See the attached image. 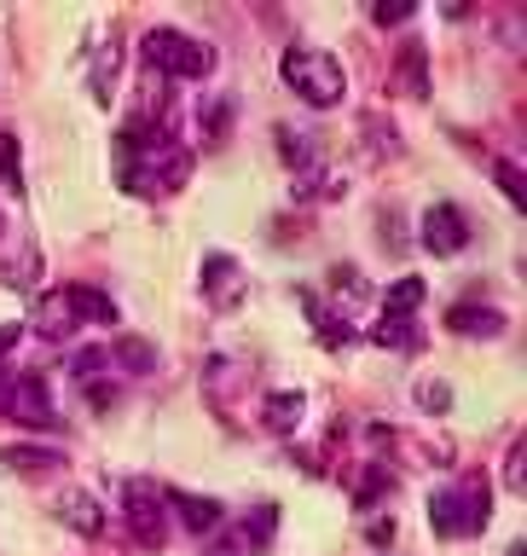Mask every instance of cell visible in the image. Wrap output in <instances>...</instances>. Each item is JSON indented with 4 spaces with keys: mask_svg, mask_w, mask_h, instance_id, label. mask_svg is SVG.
<instances>
[{
    "mask_svg": "<svg viewBox=\"0 0 527 556\" xmlns=\"http://www.w3.org/2000/svg\"><path fill=\"white\" fill-rule=\"evenodd\" d=\"M122 521H128L134 545L156 551L168 539V504H163V486L151 481H128V504H122Z\"/></svg>",
    "mask_w": 527,
    "mask_h": 556,
    "instance_id": "obj_5",
    "label": "cell"
},
{
    "mask_svg": "<svg viewBox=\"0 0 527 556\" xmlns=\"http://www.w3.org/2000/svg\"><path fill=\"white\" fill-rule=\"evenodd\" d=\"M273 533H278V510L273 504H255V516H243V539L250 545H273Z\"/></svg>",
    "mask_w": 527,
    "mask_h": 556,
    "instance_id": "obj_23",
    "label": "cell"
},
{
    "mask_svg": "<svg viewBox=\"0 0 527 556\" xmlns=\"http://www.w3.org/2000/svg\"><path fill=\"white\" fill-rule=\"evenodd\" d=\"M146 64L156 70V76H174V81H203L209 70H215V47H203L198 35L186 29H146Z\"/></svg>",
    "mask_w": 527,
    "mask_h": 556,
    "instance_id": "obj_3",
    "label": "cell"
},
{
    "mask_svg": "<svg viewBox=\"0 0 527 556\" xmlns=\"http://www.w3.org/2000/svg\"><path fill=\"white\" fill-rule=\"evenodd\" d=\"M35 273H41V255H35V243H24L17 255H0V285H7V290H29Z\"/></svg>",
    "mask_w": 527,
    "mask_h": 556,
    "instance_id": "obj_18",
    "label": "cell"
},
{
    "mask_svg": "<svg viewBox=\"0 0 527 556\" xmlns=\"http://www.w3.org/2000/svg\"><path fill=\"white\" fill-rule=\"evenodd\" d=\"M104 359L122 365V371H134V377L156 371V348H151L146 337H111V348H104Z\"/></svg>",
    "mask_w": 527,
    "mask_h": 556,
    "instance_id": "obj_15",
    "label": "cell"
},
{
    "mask_svg": "<svg viewBox=\"0 0 527 556\" xmlns=\"http://www.w3.org/2000/svg\"><path fill=\"white\" fill-rule=\"evenodd\" d=\"M0 458H7V464L17 469V476H52V469L64 464V458H59V452H52V446H7V452H0Z\"/></svg>",
    "mask_w": 527,
    "mask_h": 556,
    "instance_id": "obj_17",
    "label": "cell"
},
{
    "mask_svg": "<svg viewBox=\"0 0 527 556\" xmlns=\"http://www.w3.org/2000/svg\"><path fill=\"white\" fill-rule=\"evenodd\" d=\"M59 516H64L76 533H87V539H99V533H104V510H99V498H93V493H81V486H70V493L59 498Z\"/></svg>",
    "mask_w": 527,
    "mask_h": 556,
    "instance_id": "obj_11",
    "label": "cell"
},
{
    "mask_svg": "<svg viewBox=\"0 0 527 556\" xmlns=\"http://www.w3.org/2000/svg\"><path fill=\"white\" fill-rule=\"evenodd\" d=\"M122 151H128V191H139V198H168L191 174V151L174 146L168 134L139 128V122L122 128Z\"/></svg>",
    "mask_w": 527,
    "mask_h": 556,
    "instance_id": "obj_1",
    "label": "cell"
},
{
    "mask_svg": "<svg viewBox=\"0 0 527 556\" xmlns=\"http://www.w3.org/2000/svg\"><path fill=\"white\" fill-rule=\"evenodd\" d=\"M493 174H499L504 198H511V203H527V186H522V168H516V163H493Z\"/></svg>",
    "mask_w": 527,
    "mask_h": 556,
    "instance_id": "obj_25",
    "label": "cell"
},
{
    "mask_svg": "<svg viewBox=\"0 0 527 556\" xmlns=\"http://www.w3.org/2000/svg\"><path fill=\"white\" fill-rule=\"evenodd\" d=\"M0 394H7L12 424H24V429H59V412H52L41 377H7V389H0Z\"/></svg>",
    "mask_w": 527,
    "mask_h": 556,
    "instance_id": "obj_7",
    "label": "cell"
},
{
    "mask_svg": "<svg viewBox=\"0 0 527 556\" xmlns=\"http://www.w3.org/2000/svg\"><path fill=\"white\" fill-rule=\"evenodd\" d=\"M209 556H238V551H233V545H215V551H209Z\"/></svg>",
    "mask_w": 527,
    "mask_h": 556,
    "instance_id": "obj_28",
    "label": "cell"
},
{
    "mask_svg": "<svg viewBox=\"0 0 527 556\" xmlns=\"http://www.w3.org/2000/svg\"><path fill=\"white\" fill-rule=\"evenodd\" d=\"M302 412H308V400L296 389H278V394L261 400V424H267L273 434H290L296 424H302Z\"/></svg>",
    "mask_w": 527,
    "mask_h": 556,
    "instance_id": "obj_14",
    "label": "cell"
},
{
    "mask_svg": "<svg viewBox=\"0 0 527 556\" xmlns=\"http://www.w3.org/2000/svg\"><path fill=\"white\" fill-rule=\"evenodd\" d=\"M163 504H174V510H180V521H186L191 533L221 528V504H215V498H198V493H180V486H168Z\"/></svg>",
    "mask_w": 527,
    "mask_h": 556,
    "instance_id": "obj_13",
    "label": "cell"
},
{
    "mask_svg": "<svg viewBox=\"0 0 527 556\" xmlns=\"http://www.w3.org/2000/svg\"><path fill=\"white\" fill-rule=\"evenodd\" d=\"M429 528L441 539H469L487 528V481H459V486H441L429 498Z\"/></svg>",
    "mask_w": 527,
    "mask_h": 556,
    "instance_id": "obj_4",
    "label": "cell"
},
{
    "mask_svg": "<svg viewBox=\"0 0 527 556\" xmlns=\"http://www.w3.org/2000/svg\"><path fill=\"white\" fill-rule=\"evenodd\" d=\"M243 290H250V278H243V267L233 255H203V295H209V307H238Z\"/></svg>",
    "mask_w": 527,
    "mask_h": 556,
    "instance_id": "obj_8",
    "label": "cell"
},
{
    "mask_svg": "<svg viewBox=\"0 0 527 556\" xmlns=\"http://www.w3.org/2000/svg\"><path fill=\"white\" fill-rule=\"evenodd\" d=\"M64 290V302H70V319L81 325H116V302L104 295L99 285H59Z\"/></svg>",
    "mask_w": 527,
    "mask_h": 556,
    "instance_id": "obj_9",
    "label": "cell"
},
{
    "mask_svg": "<svg viewBox=\"0 0 527 556\" xmlns=\"http://www.w3.org/2000/svg\"><path fill=\"white\" fill-rule=\"evenodd\" d=\"M372 342H377V348H400V354H412V348L424 342V330H417L406 313H382V319L372 325Z\"/></svg>",
    "mask_w": 527,
    "mask_h": 556,
    "instance_id": "obj_16",
    "label": "cell"
},
{
    "mask_svg": "<svg viewBox=\"0 0 527 556\" xmlns=\"http://www.w3.org/2000/svg\"><path fill=\"white\" fill-rule=\"evenodd\" d=\"M278 76H285L296 93H302V104H313V111H330V104L348 93L342 59H330V52H319V47H290L285 59H278Z\"/></svg>",
    "mask_w": 527,
    "mask_h": 556,
    "instance_id": "obj_2",
    "label": "cell"
},
{
    "mask_svg": "<svg viewBox=\"0 0 527 556\" xmlns=\"http://www.w3.org/2000/svg\"><path fill=\"white\" fill-rule=\"evenodd\" d=\"M417 406H424V412H447L452 389H447V382H435V377H424V382H417Z\"/></svg>",
    "mask_w": 527,
    "mask_h": 556,
    "instance_id": "obj_24",
    "label": "cell"
},
{
    "mask_svg": "<svg viewBox=\"0 0 527 556\" xmlns=\"http://www.w3.org/2000/svg\"><path fill=\"white\" fill-rule=\"evenodd\" d=\"M417 302H424V278H394L389 295H382V313H406V319H412Z\"/></svg>",
    "mask_w": 527,
    "mask_h": 556,
    "instance_id": "obj_21",
    "label": "cell"
},
{
    "mask_svg": "<svg viewBox=\"0 0 527 556\" xmlns=\"http://www.w3.org/2000/svg\"><path fill=\"white\" fill-rule=\"evenodd\" d=\"M17 337H24V325H0V359H7L12 348H17Z\"/></svg>",
    "mask_w": 527,
    "mask_h": 556,
    "instance_id": "obj_27",
    "label": "cell"
},
{
    "mask_svg": "<svg viewBox=\"0 0 527 556\" xmlns=\"http://www.w3.org/2000/svg\"><path fill=\"white\" fill-rule=\"evenodd\" d=\"M0 232H7V220H0Z\"/></svg>",
    "mask_w": 527,
    "mask_h": 556,
    "instance_id": "obj_29",
    "label": "cell"
},
{
    "mask_svg": "<svg viewBox=\"0 0 527 556\" xmlns=\"http://www.w3.org/2000/svg\"><path fill=\"white\" fill-rule=\"evenodd\" d=\"M400 87H406V99L429 93V70H424V47H417V41L400 47Z\"/></svg>",
    "mask_w": 527,
    "mask_h": 556,
    "instance_id": "obj_19",
    "label": "cell"
},
{
    "mask_svg": "<svg viewBox=\"0 0 527 556\" xmlns=\"http://www.w3.org/2000/svg\"><path fill=\"white\" fill-rule=\"evenodd\" d=\"M29 325L41 330V337H52V342L76 337V319H70V302H64V290H47V295H35V307H29Z\"/></svg>",
    "mask_w": 527,
    "mask_h": 556,
    "instance_id": "obj_10",
    "label": "cell"
},
{
    "mask_svg": "<svg viewBox=\"0 0 527 556\" xmlns=\"http://www.w3.org/2000/svg\"><path fill=\"white\" fill-rule=\"evenodd\" d=\"M417 243H424L429 255H459L469 250V215L459 203H429L424 220H417Z\"/></svg>",
    "mask_w": 527,
    "mask_h": 556,
    "instance_id": "obj_6",
    "label": "cell"
},
{
    "mask_svg": "<svg viewBox=\"0 0 527 556\" xmlns=\"http://www.w3.org/2000/svg\"><path fill=\"white\" fill-rule=\"evenodd\" d=\"M447 325L459 337H504V313L499 307H476V302H459L447 313Z\"/></svg>",
    "mask_w": 527,
    "mask_h": 556,
    "instance_id": "obj_12",
    "label": "cell"
},
{
    "mask_svg": "<svg viewBox=\"0 0 527 556\" xmlns=\"http://www.w3.org/2000/svg\"><path fill=\"white\" fill-rule=\"evenodd\" d=\"M372 17H377L382 29H389V24H406V17H412V7H372Z\"/></svg>",
    "mask_w": 527,
    "mask_h": 556,
    "instance_id": "obj_26",
    "label": "cell"
},
{
    "mask_svg": "<svg viewBox=\"0 0 527 556\" xmlns=\"http://www.w3.org/2000/svg\"><path fill=\"white\" fill-rule=\"evenodd\" d=\"M198 128H203V146H221L226 128H233V99H209L198 111Z\"/></svg>",
    "mask_w": 527,
    "mask_h": 556,
    "instance_id": "obj_20",
    "label": "cell"
},
{
    "mask_svg": "<svg viewBox=\"0 0 527 556\" xmlns=\"http://www.w3.org/2000/svg\"><path fill=\"white\" fill-rule=\"evenodd\" d=\"M0 180H7L12 191L24 186V151H17V134L0 128Z\"/></svg>",
    "mask_w": 527,
    "mask_h": 556,
    "instance_id": "obj_22",
    "label": "cell"
}]
</instances>
